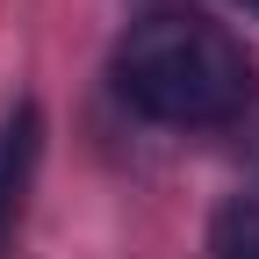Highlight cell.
Wrapping results in <instances>:
<instances>
[{
  "label": "cell",
  "instance_id": "cell-1",
  "mask_svg": "<svg viewBox=\"0 0 259 259\" xmlns=\"http://www.w3.org/2000/svg\"><path fill=\"white\" fill-rule=\"evenodd\" d=\"M115 87L151 122L209 130L252 108V58L202 15H144L115 51Z\"/></svg>",
  "mask_w": 259,
  "mask_h": 259
},
{
  "label": "cell",
  "instance_id": "cell-2",
  "mask_svg": "<svg viewBox=\"0 0 259 259\" xmlns=\"http://www.w3.org/2000/svg\"><path fill=\"white\" fill-rule=\"evenodd\" d=\"M29 166H36V108H15L0 122V238L22 209V187H29Z\"/></svg>",
  "mask_w": 259,
  "mask_h": 259
},
{
  "label": "cell",
  "instance_id": "cell-3",
  "mask_svg": "<svg viewBox=\"0 0 259 259\" xmlns=\"http://www.w3.org/2000/svg\"><path fill=\"white\" fill-rule=\"evenodd\" d=\"M216 259H259V194H238L216 216Z\"/></svg>",
  "mask_w": 259,
  "mask_h": 259
},
{
  "label": "cell",
  "instance_id": "cell-4",
  "mask_svg": "<svg viewBox=\"0 0 259 259\" xmlns=\"http://www.w3.org/2000/svg\"><path fill=\"white\" fill-rule=\"evenodd\" d=\"M245 8H252V15H259V0H245Z\"/></svg>",
  "mask_w": 259,
  "mask_h": 259
}]
</instances>
